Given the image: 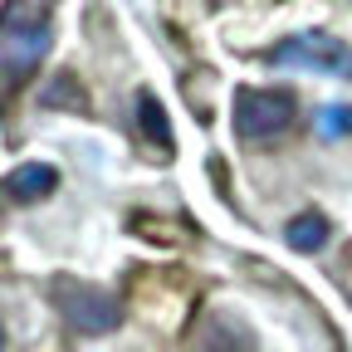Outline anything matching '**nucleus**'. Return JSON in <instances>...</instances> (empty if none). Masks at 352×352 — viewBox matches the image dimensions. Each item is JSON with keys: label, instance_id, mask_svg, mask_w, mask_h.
I'll use <instances>...</instances> for the list:
<instances>
[{"label": "nucleus", "instance_id": "nucleus-6", "mask_svg": "<svg viewBox=\"0 0 352 352\" xmlns=\"http://www.w3.org/2000/svg\"><path fill=\"white\" fill-rule=\"evenodd\" d=\"M284 245H289V250H298V254L323 250V245H328V220H323L318 210L294 215V220H289V230H284Z\"/></svg>", "mask_w": 352, "mask_h": 352}, {"label": "nucleus", "instance_id": "nucleus-7", "mask_svg": "<svg viewBox=\"0 0 352 352\" xmlns=\"http://www.w3.org/2000/svg\"><path fill=\"white\" fill-rule=\"evenodd\" d=\"M132 103H138V127L147 132V142H157L162 152L171 147V122H166V113H162V103L152 98V94H138V98H132Z\"/></svg>", "mask_w": 352, "mask_h": 352}, {"label": "nucleus", "instance_id": "nucleus-3", "mask_svg": "<svg viewBox=\"0 0 352 352\" xmlns=\"http://www.w3.org/2000/svg\"><path fill=\"white\" fill-rule=\"evenodd\" d=\"M298 118V98L289 88H240L235 94V138L240 142H270L289 132Z\"/></svg>", "mask_w": 352, "mask_h": 352}, {"label": "nucleus", "instance_id": "nucleus-8", "mask_svg": "<svg viewBox=\"0 0 352 352\" xmlns=\"http://www.w3.org/2000/svg\"><path fill=\"white\" fill-rule=\"evenodd\" d=\"M314 127H318L323 142H347L352 138V103H323Z\"/></svg>", "mask_w": 352, "mask_h": 352}, {"label": "nucleus", "instance_id": "nucleus-5", "mask_svg": "<svg viewBox=\"0 0 352 352\" xmlns=\"http://www.w3.org/2000/svg\"><path fill=\"white\" fill-rule=\"evenodd\" d=\"M54 186H59V166H50V162H25V166H15L6 176V196L20 201V206L54 196Z\"/></svg>", "mask_w": 352, "mask_h": 352}, {"label": "nucleus", "instance_id": "nucleus-1", "mask_svg": "<svg viewBox=\"0 0 352 352\" xmlns=\"http://www.w3.org/2000/svg\"><path fill=\"white\" fill-rule=\"evenodd\" d=\"M50 44H54L50 10H39V6H10V10H0V88L25 83L44 64Z\"/></svg>", "mask_w": 352, "mask_h": 352}, {"label": "nucleus", "instance_id": "nucleus-9", "mask_svg": "<svg viewBox=\"0 0 352 352\" xmlns=\"http://www.w3.org/2000/svg\"><path fill=\"white\" fill-rule=\"evenodd\" d=\"M0 352H6V323H0Z\"/></svg>", "mask_w": 352, "mask_h": 352}, {"label": "nucleus", "instance_id": "nucleus-4", "mask_svg": "<svg viewBox=\"0 0 352 352\" xmlns=\"http://www.w3.org/2000/svg\"><path fill=\"white\" fill-rule=\"evenodd\" d=\"M54 303H59V314H64V323L78 333V338H103V333H113L118 323H122V303L108 294V289H98V284H78V279H64V284H54Z\"/></svg>", "mask_w": 352, "mask_h": 352}, {"label": "nucleus", "instance_id": "nucleus-2", "mask_svg": "<svg viewBox=\"0 0 352 352\" xmlns=\"http://www.w3.org/2000/svg\"><path fill=\"white\" fill-rule=\"evenodd\" d=\"M270 69H303V74H328V78H352V50L328 34V30H298L289 39H279L270 54Z\"/></svg>", "mask_w": 352, "mask_h": 352}]
</instances>
